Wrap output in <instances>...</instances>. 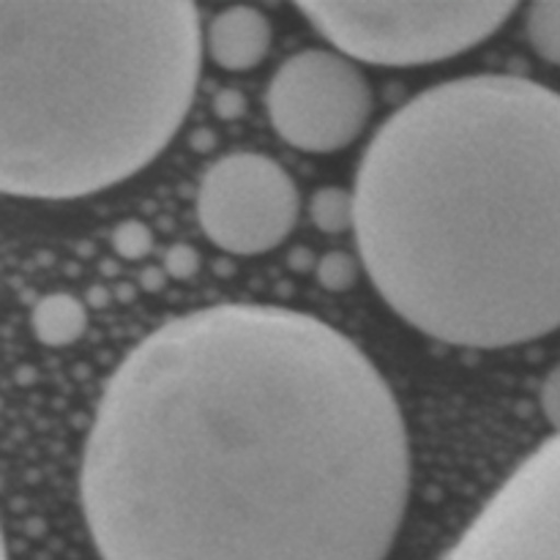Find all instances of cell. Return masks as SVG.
Instances as JSON below:
<instances>
[{
  "label": "cell",
  "instance_id": "obj_1",
  "mask_svg": "<svg viewBox=\"0 0 560 560\" xmlns=\"http://www.w3.org/2000/svg\"><path fill=\"white\" fill-rule=\"evenodd\" d=\"M402 408L331 323L217 304L153 328L98 397L80 503L102 560H386Z\"/></svg>",
  "mask_w": 560,
  "mask_h": 560
},
{
  "label": "cell",
  "instance_id": "obj_2",
  "mask_svg": "<svg viewBox=\"0 0 560 560\" xmlns=\"http://www.w3.org/2000/svg\"><path fill=\"white\" fill-rule=\"evenodd\" d=\"M381 299L438 342L498 350L560 328V93L468 74L388 115L353 186Z\"/></svg>",
  "mask_w": 560,
  "mask_h": 560
},
{
  "label": "cell",
  "instance_id": "obj_3",
  "mask_svg": "<svg viewBox=\"0 0 560 560\" xmlns=\"http://www.w3.org/2000/svg\"><path fill=\"white\" fill-rule=\"evenodd\" d=\"M189 0L0 3V189L77 200L145 170L202 66Z\"/></svg>",
  "mask_w": 560,
  "mask_h": 560
},
{
  "label": "cell",
  "instance_id": "obj_4",
  "mask_svg": "<svg viewBox=\"0 0 560 560\" xmlns=\"http://www.w3.org/2000/svg\"><path fill=\"white\" fill-rule=\"evenodd\" d=\"M517 3H334L306 0L299 11L345 58L361 63L408 66L457 58L495 36Z\"/></svg>",
  "mask_w": 560,
  "mask_h": 560
},
{
  "label": "cell",
  "instance_id": "obj_5",
  "mask_svg": "<svg viewBox=\"0 0 560 560\" xmlns=\"http://www.w3.org/2000/svg\"><path fill=\"white\" fill-rule=\"evenodd\" d=\"M268 118L288 145L337 153L370 124L375 96L359 66L337 49H301L268 82Z\"/></svg>",
  "mask_w": 560,
  "mask_h": 560
},
{
  "label": "cell",
  "instance_id": "obj_6",
  "mask_svg": "<svg viewBox=\"0 0 560 560\" xmlns=\"http://www.w3.org/2000/svg\"><path fill=\"white\" fill-rule=\"evenodd\" d=\"M301 197L288 170L262 153H228L206 170L197 219L213 246L230 255H262L293 233Z\"/></svg>",
  "mask_w": 560,
  "mask_h": 560
},
{
  "label": "cell",
  "instance_id": "obj_7",
  "mask_svg": "<svg viewBox=\"0 0 560 560\" xmlns=\"http://www.w3.org/2000/svg\"><path fill=\"white\" fill-rule=\"evenodd\" d=\"M443 560H560V432L506 476Z\"/></svg>",
  "mask_w": 560,
  "mask_h": 560
},
{
  "label": "cell",
  "instance_id": "obj_8",
  "mask_svg": "<svg viewBox=\"0 0 560 560\" xmlns=\"http://www.w3.org/2000/svg\"><path fill=\"white\" fill-rule=\"evenodd\" d=\"M271 22L255 5H233L208 22L206 49L228 71H252L271 49Z\"/></svg>",
  "mask_w": 560,
  "mask_h": 560
},
{
  "label": "cell",
  "instance_id": "obj_9",
  "mask_svg": "<svg viewBox=\"0 0 560 560\" xmlns=\"http://www.w3.org/2000/svg\"><path fill=\"white\" fill-rule=\"evenodd\" d=\"M31 323L38 342L49 345V348H63V345H71L74 339L82 337L88 326V312L82 301H77L74 295L52 293L44 295L33 306Z\"/></svg>",
  "mask_w": 560,
  "mask_h": 560
},
{
  "label": "cell",
  "instance_id": "obj_10",
  "mask_svg": "<svg viewBox=\"0 0 560 560\" xmlns=\"http://www.w3.org/2000/svg\"><path fill=\"white\" fill-rule=\"evenodd\" d=\"M525 33L539 58L560 66V0H541V3L528 5Z\"/></svg>",
  "mask_w": 560,
  "mask_h": 560
},
{
  "label": "cell",
  "instance_id": "obj_11",
  "mask_svg": "<svg viewBox=\"0 0 560 560\" xmlns=\"http://www.w3.org/2000/svg\"><path fill=\"white\" fill-rule=\"evenodd\" d=\"M310 219L320 233H345L355 224L353 191L323 186L310 200Z\"/></svg>",
  "mask_w": 560,
  "mask_h": 560
},
{
  "label": "cell",
  "instance_id": "obj_12",
  "mask_svg": "<svg viewBox=\"0 0 560 560\" xmlns=\"http://www.w3.org/2000/svg\"><path fill=\"white\" fill-rule=\"evenodd\" d=\"M355 273H359L355 260L345 252H331V255L317 262V282L326 290H334V293L348 290L355 282Z\"/></svg>",
  "mask_w": 560,
  "mask_h": 560
},
{
  "label": "cell",
  "instance_id": "obj_13",
  "mask_svg": "<svg viewBox=\"0 0 560 560\" xmlns=\"http://www.w3.org/2000/svg\"><path fill=\"white\" fill-rule=\"evenodd\" d=\"M151 244H153L151 230H148L142 222H137V219H129V222L118 224L113 233L115 252H118L120 257H129V260H140V257H145L148 252H151Z\"/></svg>",
  "mask_w": 560,
  "mask_h": 560
},
{
  "label": "cell",
  "instance_id": "obj_14",
  "mask_svg": "<svg viewBox=\"0 0 560 560\" xmlns=\"http://www.w3.org/2000/svg\"><path fill=\"white\" fill-rule=\"evenodd\" d=\"M539 408L541 413H545L547 424H550L556 432H560V364L552 366V370L545 375V381H541Z\"/></svg>",
  "mask_w": 560,
  "mask_h": 560
},
{
  "label": "cell",
  "instance_id": "obj_15",
  "mask_svg": "<svg viewBox=\"0 0 560 560\" xmlns=\"http://www.w3.org/2000/svg\"><path fill=\"white\" fill-rule=\"evenodd\" d=\"M167 271L173 273V277H178V279H184V277H191V273L197 271V266H200V262H197V252L191 249V246H173V249L167 252Z\"/></svg>",
  "mask_w": 560,
  "mask_h": 560
}]
</instances>
